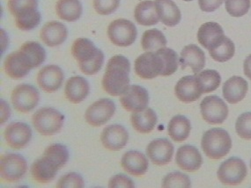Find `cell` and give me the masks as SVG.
Returning <instances> with one entry per match:
<instances>
[{
  "instance_id": "6da1fadb",
  "label": "cell",
  "mask_w": 251,
  "mask_h": 188,
  "mask_svg": "<svg viewBox=\"0 0 251 188\" xmlns=\"http://www.w3.org/2000/svg\"><path fill=\"white\" fill-rule=\"evenodd\" d=\"M130 61L122 55L108 60L101 85L103 90L111 96H119L126 92L130 84Z\"/></svg>"
},
{
  "instance_id": "7a4b0ae2",
  "label": "cell",
  "mask_w": 251,
  "mask_h": 188,
  "mask_svg": "<svg viewBox=\"0 0 251 188\" xmlns=\"http://www.w3.org/2000/svg\"><path fill=\"white\" fill-rule=\"evenodd\" d=\"M72 54L78 62L80 70L86 75H95L102 67L103 53L88 39H77L72 46Z\"/></svg>"
},
{
  "instance_id": "3957f363",
  "label": "cell",
  "mask_w": 251,
  "mask_h": 188,
  "mask_svg": "<svg viewBox=\"0 0 251 188\" xmlns=\"http://www.w3.org/2000/svg\"><path fill=\"white\" fill-rule=\"evenodd\" d=\"M201 146L207 158L219 160L229 153L232 148V140L225 129L211 128L203 134Z\"/></svg>"
},
{
  "instance_id": "277c9868",
  "label": "cell",
  "mask_w": 251,
  "mask_h": 188,
  "mask_svg": "<svg viewBox=\"0 0 251 188\" xmlns=\"http://www.w3.org/2000/svg\"><path fill=\"white\" fill-rule=\"evenodd\" d=\"M65 116L52 107H44L35 112L32 118L33 126L43 136H53L59 132Z\"/></svg>"
},
{
  "instance_id": "5b68a950",
  "label": "cell",
  "mask_w": 251,
  "mask_h": 188,
  "mask_svg": "<svg viewBox=\"0 0 251 188\" xmlns=\"http://www.w3.org/2000/svg\"><path fill=\"white\" fill-rule=\"evenodd\" d=\"M247 166L241 158H230L222 163L217 175L225 186H238L247 176Z\"/></svg>"
},
{
  "instance_id": "8992f818",
  "label": "cell",
  "mask_w": 251,
  "mask_h": 188,
  "mask_svg": "<svg viewBox=\"0 0 251 188\" xmlns=\"http://www.w3.org/2000/svg\"><path fill=\"white\" fill-rule=\"evenodd\" d=\"M137 34L134 24L126 19H118L108 25V39L118 47L131 45L136 41Z\"/></svg>"
},
{
  "instance_id": "52a82bcc",
  "label": "cell",
  "mask_w": 251,
  "mask_h": 188,
  "mask_svg": "<svg viewBox=\"0 0 251 188\" xmlns=\"http://www.w3.org/2000/svg\"><path fill=\"white\" fill-rule=\"evenodd\" d=\"M27 164L21 155L6 154L1 156L0 174L3 182L13 183L26 174Z\"/></svg>"
},
{
  "instance_id": "ba28073f",
  "label": "cell",
  "mask_w": 251,
  "mask_h": 188,
  "mask_svg": "<svg viewBox=\"0 0 251 188\" xmlns=\"http://www.w3.org/2000/svg\"><path fill=\"white\" fill-rule=\"evenodd\" d=\"M200 111L204 121L211 125L222 124L228 116V107L218 96H207L200 104Z\"/></svg>"
},
{
  "instance_id": "9c48e42d",
  "label": "cell",
  "mask_w": 251,
  "mask_h": 188,
  "mask_svg": "<svg viewBox=\"0 0 251 188\" xmlns=\"http://www.w3.org/2000/svg\"><path fill=\"white\" fill-rule=\"evenodd\" d=\"M11 98L14 109L19 113L26 114L32 111L38 105L39 92L35 86L22 84L13 89Z\"/></svg>"
},
{
  "instance_id": "30bf717a",
  "label": "cell",
  "mask_w": 251,
  "mask_h": 188,
  "mask_svg": "<svg viewBox=\"0 0 251 188\" xmlns=\"http://www.w3.org/2000/svg\"><path fill=\"white\" fill-rule=\"evenodd\" d=\"M135 72L143 79H152L160 76L163 70V64L156 52L148 51L136 59Z\"/></svg>"
},
{
  "instance_id": "8fae6325",
  "label": "cell",
  "mask_w": 251,
  "mask_h": 188,
  "mask_svg": "<svg viewBox=\"0 0 251 188\" xmlns=\"http://www.w3.org/2000/svg\"><path fill=\"white\" fill-rule=\"evenodd\" d=\"M116 112V106L112 100L101 98L93 103L85 114L86 121L92 127H100L107 123Z\"/></svg>"
},
{
  "instance_id": "7c38bea8",
  "label": "cell",
  "mask_w": 251,
  "mask_h": 188,
  "mask_svg": "<svg viewBox=\"0 0 251 188\" xmlns=\"http://www.w3.org/2000/svg\"><path fill=\"white\" fill-rule=\"evenodd\" d=\"M120 102L126 111L130 113L141 112L148 108L149 95L142 86L131 85L120 97Z\"/></svg>"
},
{
  "instance_id": "4fadbf2b",
  "label": "cell",
  "mask_w": 251,
  "mask_h": 188,
  "mask_svg": "<svg viewBox=\"0 0 251 188\" xmlns=\"http://www.w3.org/2000/svg\"><path fill=\"white\" fill-rule=\"evenodd\" d=\"M5 141L13 150L23 149L27 145L32 137V129L23 122H13L4 129Z\"/></svg>"
},
{
  "instance_id": "5bb4252c",
  "label": "cell",
  "mask_w": 251,
  "mask_h": 188,
  "mask_svg": "<svg viewBox=\"0 0 251 188\" xmlns=\"http://www.w3.org/2000/svg\"><path fill=\"white\" fill-rule=\"evenodd\" d=\"M129 134L121 125H110L100 134V141L105 149L111 151L120 150L127 144Z\"/></svg>"
},
{
  "instance_id": "9a60e30c",
  "label": "cell",
  "mask_w": 251,
  "mask_h": 188,
  "mask_svg": "<svg viewBox=\"0 0 251 188\" xmlns=\"http://www.w3.org/2000/svg\"><path fill=\"white\" fill-rule=\"evenodd\" d=\"M147 155L156 165L168 164L173 158V144L166 138H158L148 144Z\"/></svg>"
},
{
  "instance_id": "2e32d148",
  "label": "cell",
  "mask_w": 251,
  "mask_h": 188,
  "mask_svg": "<svg viewBox=\"0 0 251 188\" xmlns=\"http://www.w3.org/2000/svg\"><path fill=\"white\" fill-rule=\"evenodd\" d=\"M64 77V72L60 67L48 65L40 70L37 74V83L42 90L51 94L60 88Z\"/></svg>"
},
{
  "instance_id": "e0dca14e",
  "label": "cell",
  "mask_w": 251,
  "mask_h": 188,
  "mask_svg": "<svg viewBox=\"0 0 251 188\" xmlns=\"http://www.w3.org/2000/svg\"><path fill=\"white\" fill-rule=\"evenodd\" d=\"M18 53L22 63L29 70L44 64L46 58L45 49L41 44L35 42H27L22 44Z\"/></svg>"
},
{
  "instance_id": "ac0fdd59",
  "label": "cell",
  "mask_w": 251,
  "mask_h": 188,
  "mask_svg": "<svg viewBox=\"0 0 251 188\" xmlns=\"http://www.w3.org/2000/svg\"><path fill=\"white\" fill-rule=\"evenodd\" d=\"M176 162L183 171L193 172L200 169L203 164V158L196 147L187 144L178 149Z\"/></svg>"
},
{
  "instance_id": "d6986e66",
  "label": "cell",
  "mask_w": 251,
  "mask_h": 188,
  "mask_svg": "<svg viewBox=\"0 0 251 188\" xmlns=\"http://www.w3.org/2000/svg\"><path fill=\"white\" fill-rule=\"evenodd\" d=\"M175 94L180 101L184 103L196 101L203 94L196 75L182 77L176 85Z\"/></svg>"
},
{
  "instance_id": "ffe728a7",
  "label": "cell",
  "mask_w": 251,
  "mask_h": 188,
  "mask_svg": "<svg viewBox=\"0 0 251 188\" xmlns=\"http://www.w3.org/2000/svg\"><path fill=\"white\" fill-rule=\"evenodd\" d=\"M223 28L216 22H206L198 32L199 43L208 50L218 46L225 38Z\"/></svg>"
},
{
  "instance_id": "44dd1931",
  "label": "cell",
  "mask_w": 251,
  "mask_h": 188,
  "mask_svg": "<svg viewBox=\"0 0 251 188\" xmlns=\"http://www.w3.org/2000/svg\"><path fill=\"white\" fill-rule=\"evenodd\" d=\"M179 61L182 70L190 67L194 74H198L202 71L205 65V55L200 47L190 44L182 48Z\"/></svg>"
},
{
  "instance_id": "7402d4cb",
  "label": "cell",
  "mask_w": 251,
  "mask_h": 188,
  "mask_svg": "<svg viewBox=\"0 0 251 188\" xmlns=\"http://www.w3.org/2000/svg\"><path fill=\"white\" fill-rule=\"evenodd\" d=\"M68 31L66 26L58 22L46 23L40 33V37L49 47H56L65 43L67 38Z\"/></svg>"
},
{
  "instance_id": "603a6c76",
  "label": "cell",
  "mask_w": 251,
  "mask_h": 188,
  "mask_svg": "<svg viewBox=\"0 0 251 188\" xmlns=\"http://www.w3.org/2000/svg\"><path fill=\"white\" fill-rule=\"evenodd\" d=\"M248 89V82L243 77L234 76L224 84L222 89L223 97L230 104H237L245 98Z\"/></svg>"
},
{
  "instance_id": "cb8c5ba5",
  "label": "cell",
  "mask_w": 251,
  "mask_h": 188,
  "mask_svg": "<svg viewBox=\"0 0 251 188\" xmlns=\"http://www.w3.org/2000/svg\"><path fill=\"white\" fill-rule=\"evenodd\" d=\"M124 170L132 176H142L148 169L147 157L139 151L130 150L123 156L121 161Z\"/></svg>"
},
{
  "instance_id": "d4e9b609",
  "label": "cell",
  "mask_w": 251,
  "mask_h": 188,
  "mask_svg": "<svg viewBox=\"0 0 251 188\" xmlns=\"http://www.w3.org/2000/svg\"><path fill=\"white\" fill-rule=\"evenodd\" d=\"M89 91L88 82L81 76L72 77L65 84V97L74 104L82 102L89 94Z\"/></svg>"
},
{
  "instance_id": "484cf974",
  "label": "cell",
  "mask_w": 251,
  "mask_h": 188,
  "mask_svg": "<svg viewBox=\"0 0 251 188\" xmlns=\"http://www.w3.org/2000/svg\"><path fill=\"white\" fill-rule=\"evenodd\" d=\"M154 4L159 19L165 26H176L181 22V12L172 0H155Z\"/></svg>"
},
{
  "instance_id": "4316f807",
  "label": "cell",
  "mask_w": 251,
  "mask_h": 188,
  "mask_svg": "<svg viewBox=\"0 0 251 188\" xmlns=\"http://www.w3.org/2000/svg\"><path fill=\"white\" fill-rule=\"evenodd\" d=\"M130 122L137 132L140 134L151 133L157 123V116L151 108H146L141 112L133 113Z\"/></svg>"
},
{
  "instance_id": "83f0119b",
  "label": "cell",
  "mask_w": 251,
  "mask_h": 188,
  "mask_svg": "<svg viewBox=\"0 0 251 188\" xmlns=\"http://www.w3.org/2000/svg\"><path fill=\"white\" fill-rule=\"evenodd\" d=\"M134 17L136 22L142 26H153L160 21L155 4L151 0H144L137 4L135 7Z\"/></svg>"
},
{
  "instance_id": "f1b7e54d",
  "label": "cell",
  "mask_w": 251,
  "mask_h": 188,
  "mask_svg": "<svg viewBox=\"0 0 251 188\" xmlns=\"http://www.w3.org/2000/svg\"><path fill=\"white\" fill-rule=\"evenodd\" d=\"M57 169L44 157L36 159L31 166V175L40 184H46L56 175Z\"/></svg>"
},
{
  "instance_id": "f546056e",
  "label": "cell",
  "mask_w": 251,
  "mask_h": 188,
  "mask_svg": "<svg viewBox=\"0 0 251 188\" xmlns=\"http://www.w3.org/2000/svg\"><path fill=\"white\" fill-rule=\"evenodd\" d=\"M82 4L79 0H57L56 13L62 21L74 22L82 14Z\"/></svg>"
},
{
  "instance_id": "4dcf8cb0",
  "label": "cell",
  "mask_w": 251,
  "mask_h": 188,
  "mask_svg": "<svg viewBox=\"0 0 251 188\" xmlns=\"http://www.w3.org/2000/svg\"><path fill=\"white\" fill-rule=\"evenodd\" d=\"M191 125L190 120L185 116H174L170 120L168 127V133L171 139L176 142L185 141L190 136Z\"/></svg>"
},
{
  "instance_id": "1f68e13d",
  "label": "cell",
  "mask_w": 251,
  "mask_h": 188,
  "mask_svg": "<svg viewBox=\"0 0 251 188\" xmlns=\"http://www.w3.org/2000/svg\"><path fill=\"white\" fill-rule=\"evenodd\" d=\"M4 70L8 77L15 80L25 77L30 71L22 63L18 51L13 52L6 56L4 62Z\"/></svg>"
},
{
  "instance_id": "d6a6232c",
  "label": "cell",
  "mask_w": 251,
  "mask_h": 188,
  "mask_svg": "<svg viewBox=\"0 0 251 188\" xmlns=\"http://www.w3.org/2000/svg\"><path fill=\"white\" fill-rule=\"evenodd\" d=\"M195 75L202 94L214 92L221 85V75L214 70H205Z\"/></svg>"
},
{
  "instance_id": "836d02e7",
  "label": "cell",
  "mask_w": 251,
  "mask_h": 188,
  "mask_svg": "<svg viewBox=\"0 0 251 188\" xmlns=\"http://www.w3.org/2000/svg\"><path fill=\"white\" fill-rule=\"evenodd\" d=\"M43 157L51 163L57 170L64 166L68 161L69 152L66 147L62 144H52L44 150Z\"/></svg>"
},
{
  "instance_id": "e575fe53",
  "label": "cell",
  "mask_w": 251,
  "mask_h": 188,
  "mask_svg": "<svg viewBox=\"0 0 251 188\" xmlns=\"http://www.w3.org/2000/svg\"><path fill=\"white\" fill-rule=\"evenodd\" d=\"M141 45L145 51H157L158 49L166 47L167 39L160 30H147L142 35Z\"/></svg>"
},
{
  "instance_id": "d590c367",
  "label": "cell",
  "mask_w": 251,
  "mask_h": 188,
  "mask_svg": "<svg viewBox=\"0 0 251 188\" xmlns=\"http://www.w3.org/2000/svg\"><path fill=\"white\" fill-rule=\"evenodd\" d=\"M156 54L160 56V59L163 64V70L160 76H171L172 74L177 70L178 65H179V58L176 52L174 51L173 49L169 47H162L158 49Z\"/></svg>"
},
{
  "instance_id": "8d00e7d4",
  "label": "cell",
  "mask_w": 251,
  "mask_h": 188,
  "mask_svg": "<svg viewBox=\"0 0 251 188\" xmlns=\"http://www.w3.org/2000/svg\"><path fill=\"white\" fill-rule=\"evenodd\" d=\"M38 7V0H8V9L15 19L35 13Z\"/></svg>"
},
{
  "instance_id": "74e56055",
  "label": "cell",
  "mask_w": 251,
  "mask_h": 188,
  "mask_svg": "<svg viewBox=\"0 0 251 188\" xmlns=\"http://www.w3.org/2000/svg\"><path fill=\"white\" fill-rule=\"evenodd\" d=\"M208 51L213 60L224 63L234 56L235 47L234 43L229 38L225 37L218 46Z\"/></svg>"
},
{
  "instance_id": "f35d334b",
  "label": "cell",
  "mask_w": 251,
  "mask_h": 188,
  "mask_svg": "<svg viewBox=\"0 0 251 188\" xmlns=\"http://www.w3.org/2000/svg\"><path fill=\"white\" fill-rule=\"evenodd\" d=\"M161 186L164 188H191V182L186 174L176 171L165 176Z\"/></svg>"
},
{
  "instance_id": "ab89813d",
  "label": "cell",
  "mask_w": 251,
  "mask_h": 188,
  "mask_svg": "<svg viewBox=\"0 0 251 188\" xmlns=\"http://www.w3.org/2000/svg\"><path fill=\"white\" fill-rule=\"evenodd\" d=\"M251 8V0H226V9L232 17H242Z\"/></svg>"
},
{
  "instance_id": "60d3db41",
  "label": "cell",
  "mask_w": 251,
  "mask_h": 188,
  "mask_svg": "<svg viewBox=\"0 0 251 188\" xmlns=\"http://www.w3.org/2000/svg\"><path fill=\"white\" fill-rule=\"evenodd\" d=\"M235 131L244 140H251V112L239 116L235 123Z\"/></svg>"
},
{
  "instance_id": "b9f144b4",
  "label": "cell",
  "mask_w": 251,
  "mask_h": 188,
  "mask_svg": "<svg viewBox=\"0 0 251 188\" xmlns=\"http://www.w3.org/2000/svg\"><path fill=\"white\" fill-rule=\"evenodd\" d=\"M41 13L39 11L31 13L23 17L15 19V24L20 30L29 31L38 26L41 22Z\"/></svg>"
},
{
  "instance_id": "7bdbcfd3",
  "label": "cell",
  "mask_w": 251,
  "mask_h": 188,
  "mask_svg": "<svg viewBox=\"0 0 251 188\" xmlns=\"http://www.w3.org/2000/svg\"><path fill=\"white\" fill-rule=\"evenodd\" d=\"M56 188H84V180L82 177L75 173V172H70L65 175L61 177Z\"/></svg>"
},
{
  "instance_id": "ee69618b",
  "label": "cell",
  "mask_w": 251,
  "mask_h": 188,
  "mask_svg": "<svg viewBox=\"0 0 251 188\" xmlns=\"http://www.w3.org/2000/svg\"><path fill=\"white\" fill-rule=\"evenodd\" d=\"M120 0H94V8L100 15L114 13L119 6Z\"/></svg>"
},
{
  "instance_id": "f6af8a7d",
  "label": "cell",
  "mask_w": 251,
  "mask_h": 188,
  "mask_svg": "<svg viewBox=\"0 0 251 188\" xmlns=\"http://www.w3.org/2000/svg\"><path fill=\"white\" fill-rule=\"evenodd\" d=\"M134 182L130 180V178L119 174L112 177L109 181H108V188H134Z\"/></svg>"
},
{
  "instance_id": "bcb514c9",
  "label": "cell",
  "mask_w": 251,
  "mask_h": 188,
  "mask_svg": "<svg viewBox=\"0 0 251 188\" xmlns=\"http://www.w3.org/2000/svg\"><path fill=\"white\" fill-rule=\"evenodd\" d=\"M224 0H199L200 7L203 12L212 13L221 6Z\"/></svg>"
},
{
  "instance_id": "7dc6e473",
  "label": "cell",
  "mask_w": 251,
  "mask_h": 188,
  "mask_svg": "<svg viewBox=\"0 0 251 188\" xmlns=\"http://www.w3.org/2000/svg\"><path fill=\"white\" fill-rule=\"evenodd\" d=\"M10 116V108L8 104L5 101H1V124H3L6 120H8Z\"/></svg>"
},
{
  "instance_id": "c3c4849f",
  "label": "cell",
  "mask_w": 251,
  "mask_h": 188,
  "mask_svg": "<svg viewBox=\"0 0 251 188\" xmlns=\"http://www.w3.org/2000/svg\"><path fill=\"white\" fill-rule=\"evenodd\" d=\"M243 70H244L245 76L251 80V55L247 56V58L244 61Z\"/></svg>"
},
{
  "instance_id": "681fc988",
  "label": "cell",
  "mask_w": 251,
  "mask_h": 188,
  "mask_svg": "<svg viewBox=\"0 0 251 188\" xmlns=\"http://www.w3.org/2000/svg\"><path fill=\"white\" fill-rule=\"evenodd\" d=\"M183 1H192V0H183Z\"/></svg>"
},
{
  "instance_id": "f907efd6",
  "label": "cell",
  "mask_w": 251,
  "mask_h": 188,
  "mask_svg": "<svg viewBox=\"0 0 251 188\" xmlns=\"http://www.w3.org/2000/svg\"></svg>"
}]
</instances>
